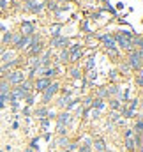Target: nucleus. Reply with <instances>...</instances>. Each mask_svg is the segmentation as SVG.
<instances>
[{
  "mask_svg": "<svg viewBox=\"0 0 143 152\" xmlns=\"http://www.w3.org/2000/svg\"><path fill=\"white\" fill-rule=\"evenodd\" d=\"M127 64H129V67H131L133 71L142 73L143 60H142V57H140V53H138V50H133V51L127 53Z\"/></svg>",
  "mask_w": 143,
  "mask_h": 152,
  "instance_id": "1",
  "label": "nucleus"
},
{
  "mask_svg": "<svg viewBox=\"0 0 143 152\" xmlns=\"http://www.w3.org/2000/svg\"><path fill=\"white\" fill-rule=\"evenodd\" d=\"M4 80H5L11 87H18V85H21V83L27 80V76L23 75V71H9L7 75H4Z\"/></svg>",
  "mask_w": 143,
  "mask_h": 152,
  "instance_id": "2",
  "label": "nucleus"
},
{
  "mask_svg": "<svg viewBox=\"0 0 143 152\" xmlns=\"http://www.w3.org/2000/svg\"><path fill=\"white\" fill-rule=\"evenodd\" d=\"M58 90H60V83L53 80V81L48 85V88L42 92V103H50V101H51V99L58 94Z\"/></svg>",
  "mask_w": 143,
  "mask_h": 152,
  "instance_id": "3",
  "label": "nucleus"
},
{
  "mask_svg": "<svg viewBox=\"0 0 143 152\" xmlns=\"http://www.w3.org/2000/svg\"><path fill=\"white\" fill-rule=\"evenodd\" d=\"M71 44V41L64 36H58V37H53L51 39V48H58V50H67Z\"/></svg>",
  "mask_w": 143,
  "mask_h": 152,
  "instance_id": "4",
  "label": "nucleus"
},
{
  "mask_svg": "<svg viewBox=\"0 0 143 152\" xmlns=\"http://www.w3.org/2000/svg\"><path fill=\"white\" fill-rule=\"evenodd\" d=\"M42 50H44V42L42 41H37L34 44H30V48L27 50V55L28 57H41Z\"/></svg>",
  "mask_w": 143,
  "mask_h": 152,
  "instance_id": "5",
  "label": "nucleus"
},
{
  "mask_svg": "<svg viewBox=\"0 0 143 152\" xmlns=\"http://www.w3.org/2000/svg\"><path fill=\"white\" fill-rule=\"evenodd\" d=\"M53 80H48V78H37L36 81H34V90H37V92H44L46 88H48V85L51 83Z\"/></svg>",
  "mask_w": 143,
  "mask_h": 152,
  "instance_id": "6",
  "label": "nucleus"
},
{
  "mask_svg": "<svg viewBox=\"0 0 143 152\" xmlns=\"http://www.w3.org/2000/svg\"><path fill=\"white\" fill-rule=\"evenodd\" d=\"M23 37H30V36H34L36 34V30H34V25L32 23H28V21H23L21 23V32H20Z\"/></svg>",
  "mask_w": 143,
  "mask_h": 152,
  "instance_id": "7",
  "label": "nucleus"
},
{
  "mask_svg": "<svg viewBox=\"0 0 143 152\" xmlns=\"http://www.w3.org/2000/svg\"><path fill=\"white\" fill-rule=\"evenodd\" d=\"M99 39L104 42V46H106V50H109V48H117V42H115V39H113V36H99Z\"/></svg>",
  "mask_w": 143,
  "mask_h": 152,
  "instance_id": "8",
  "label": "nucleus"
},
{
  "mask_svg": "<svg viewBox=\"0 0 143 152\" xmlns=\"http://www.w3.org/2000/svg\"><path fill=\"white\" fill-rule=\"evenodd\" d=\"M92 145H94V151L96 152H104L106 151V143H104L103 138H96V140H92Z\"/></svg>",
  "mask_w": 143,
  "mask_h": 152,
  "instance_id": "9",
  "label": "nucleus"
},
{
  "mask_svg": "<svg viewBox=\"0 0 143 152\" xmlns=\"http://www.w3.org/2000/svg\"><path fill=\"white\" fill-rule=\"evenodd\" d=\"M14 58H16V51L14 50H5L4 55H2V64H7V62H11Z\"/></svg>",
  "mask_w": 143,
  "mask_h": 152,
  "instance_id": "10",
  "label": "nucleus"
},
{
  "mask_svg": "<svg viewBox=\"0 0 143 152\" xmlns=\"http://www.w3.org/2000/svg\"><path fill=\"white\" fill-rule=\"evenodd\" d=\"M69 143H71V142H69V138H66V136H58V138H57V142H55V145H57L58 149H62V151H64V149H67V145H69Z\"/></svg>",
  "mask_w": 143,
  "mask_h": 152,
  "instance_id": "11",
  "label": "nucleus"
},
{
  "mask_svg": "<svg viewBox=\"0 0 143 152\" xmlns=\"http://www.w3.org/2000/svg\"><path fill=\"white\" fill-rule=\"evenodd\" d=\"M57 62H58V64H67V62H69V51H67V50H60Z\"/></svg>",
  "mask_w": 143,
  "mask_h": 152,
  "instance_id": "12",
  "label": "nucleus"
},
{
  "mask_svg": "<svg viewBox=\"0 0 143 152\" xmlns=\"http://www.w3.org/2000/svg\"><path fill=\"white\" fill-rule=\"evenodd\" d=\"M104 106H106V104H104V99H99V97H94V99H92V108H96L97 112H101Z\"/></svg>",
  "mask_w": 143,
  "mask_h": 152,
  "instance_id": "13",
  "label": "nucleus"
},
{
  "mask_svg": "<svg viewBox=\"0 0 143 152\" xmlns=\"http://www.w3.org/2000/svg\"><path fill=\"white\" fill-rule=\"evenodd\" d=\"M109 108H111L113 112H120V108H122V103H120V99H117V97L109 99Z\"/></svg>",
  "mask_w": 143,
  "mask_h": 152,
  "instance_id": "14",
  "label": "nucleus"
},
{
  "mask_svg": "<svg viewBox=\"0 0 143 152\" xmlns=\"http://www.w3.org/2000/svg\"><path fill=\"white\" fill-rule=\"evenodd\" d=\"M48 112H50V110H48L46 106H41V108H37L36 110V117L37 118H41V120H42V118H48Z\"/></svg>",
  "mask_w": 143,
  "mask_h": 152,
  "instance_id": "15",
  "label": "nucleus"
},
{
  "mask_svg": "<svg viewBox=\"0 0 143 152\" xmlns=\"http://www.w3.org/2000/svg\"><path fill=\"white\" fill-rule=\"evenodd\" d=\"M11 88H12V87H11L5 80H0V94H9Z\"/></svg>",
  "mask_w": 143,
  "mask_h": 152,
  "instance_id": "16",
  "label": "nucleus"
},
{
  "mask_svg": "<svg viewBox=\"0 0 143 152\" xmlns=\"http://www.w3.org/2000/svg\"><path fill=\"white\" fill-rule=\"evenodd\" d=\"M69 76H71V78H74V80H80L83 75H81V71L78 69V66H72L71 71H69Z\"/></svg>",
  "mask_w": 143,
  "mask_h": 152,
  "instance_id": "17",
  "label": "nucleus"
},
{
  "mask_svg": "<svg viewBox=\"0 0 143 152\" xmlns=\"http://www.w3.org/2000/svg\"><path fill=\"white\" fill-rule=\"evenodd\" d=\"M131 71H133V69L129 67V64H127V60L120 64V73H122V75H131Z\"/></svg>",
  "mask_w": 143,
  "mask_h": 152,
  "instance_id": "18",
  "label": "nucleus"
},
{
  "mask_svg": "<svg viewBox=\"0 0 143 152\" xmlns=\"http://www.w3.org/2000/svg\"><path fill=\"white\" fill-rule=\"evenodd\" d=\"M60 28H62L60 25H53V27L50 28V30H51V36H53V37H58V36H60Z\"/></svg>",
  "mask_w": 143,
  "mask_h": 152,
  "instance_id": "19",
  "label": "nucleus"
},
{
  "mask_svg": "<svg viewBox=\"0 0 143 152\" xmlns=\"http://www.w3.org/2000/svg\"><path fill=\"white\" fill-rule=\"evenodd\" d=\"M97 78V73H96V69H90V71H87V81H94Z\"/></svg>",
  "mask_w": 143,
  "mask_h": 152,
  "instance_id": "20",
  "label": "nucleus"
},
{
  "mask_svg": "<svg viewBox=\"0 0 143 152\" xmlns=\"http://www.w3.org/2000/svg\"><path fill=\"white\" fill-rule=\"evenodd\" d=\"M11 41H12V32H5L2 42H4V44H11Z\"/></svg>",
  "mask_w": 143,
  "mask_h": 152,
  "instance_id": "21",
  "label": "nucleus"
},
{
  "mask_svg": "<svg viewBox=\"0 0 143 152\" xmlns=\"http://www.w3.org/2000/svg\"><path fill=\"white\" fill-rule=\"evenodd\" d=\"M94 66H96V60L90 57V58H87V64H85V69L87 71H90V69H94Z\"/></svg>",
  "mask_w": 143,
  "mask_h": 152,
  "instance_id": "22",
  "label": "nucleus"
},
{
  "mask_svg": "<svg viewBox=\"0 0 143 152\" xmlns=\"http://www.w3.org/2000/svg\"><path fill=\"white\" fill-rule=\"evenodd\" d=\"M97 97L99 99H106V87H99V90H97Z\"/></svg>",
  "mask_w": 143,
  "mask_h": 152,
  "instance_id": "23",
  "label": "nucleus"
},
{
  "mask_svg": "<svg viewBox=\"0 0 143 152\" xmlns=\"http://www.w3.org/2000/svg\"><path fill=\"white\" fill-rule=\"evenodd\" d=\"M106 53L109 55V57L117 58V57H118V48H109V50H106Z\"/></svg>",
  "mask_w": 143,
  "mask_h": 152,
  "instance_id": "24",
  "label": "nucleus"
},
{
  "mask_svg": "<svg viewBox=\"0 0 143 152\" xmlns=\"http://www.w3.org/2000/svg\"><path fill=\"white\" fill-rule=\"evenodd\" d=\"M134 81H136V85H138V87H142V88H143V73H138L136 78H134Z\"/></svg>",
  "mask_w": 143,
  "mask_h": 152,
  "instance_id": "25",
  "label": "nucleus"
},
{
  "mask_svg": "<svg viewBox=\"0 0 143 152\" xmlns=\"http://www.w3.org/2000/svg\"><path fill=\"white\" fill-rule=\"evenodd\" d=\"M120 120V112H113L109 117V122H118Z\"/></svg>",
  "mask_w": 143,
  "mask_h": 152,
  "instance_id": "26",
  "label": "nucleus"
},
{
  "mask_svg": "<svg viewBox=\"0 0 143 152\" xmlns=\"http://www.w3.org/2000/svg\"><path fill=\"white\" fill-rule=\"evenodd\" d=\"M117 78H118V73H117V71H111V73H109V80H111V81H115Z\"/></svg>",
  "mask_w": 143,
  "mask_h": 152,
  "instance_id": "27",
  "label": "nucleus"
},
{
  "mask_svg": "<svg viewBox=\"0 0 143 152\" xmlns=\"http://www.w3.org/2000/svg\"><path fill=\"white\" fill-rule=\"evenodd\" d=\"M25 152H34V149H27Z\"/></svg>",
  "mask_w": 143,
  "mask_h": 152,
  "instance_id": "28",
  "label": "nucleus"
},
{
  "mask_svg": "<svg viewBox=\"0 0 143 152\" xmlns=\"http://www.w3.org/2000/svg\"><path fill=\"white\" fill-rule=\"evenodd\" d=\"M60 152H67V151H60Z\"/></svg>",
  "mask_w": 143,
  "mask_h": 152,
  "instance_id": "29",
  "label": "nucleus"
}]
</instances>
